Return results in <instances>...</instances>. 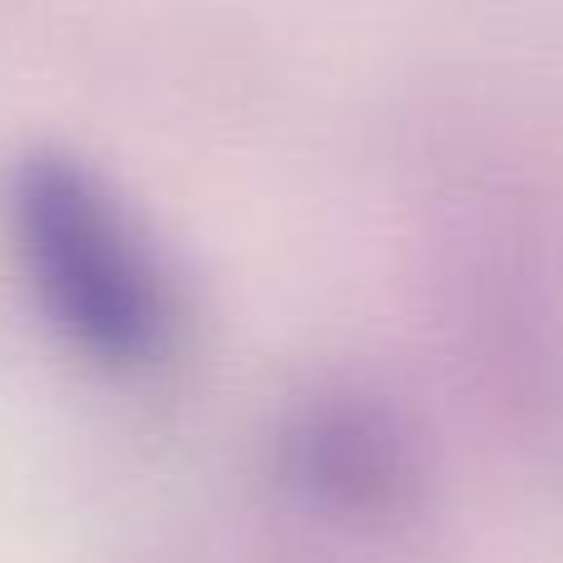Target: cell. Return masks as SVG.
Segmentation results:
<instances>
[{"instance_id":"1","label":"cell","mask_w":563,"mask_h":563,"mask_svg":"<svg viewBox=\"0 0 563 563\" xmlns=\"http://www.w3.org/2000/svg\"><path fill=\"white\" fill-rule=\"evenodd\" d=\"M30 291L79 356L144 371L174 346V287L114 194L75 158H30L10 188Z\"/></svg>"},{"instance_id":"2","label":"cell","mask_w":563,"mask_h":563,"mask_svg":"<svg viewBox=\"0 0 563 563\" xmlns=\"http://www.w3.org/2000/svg\"><path fill=\"white\" fill-rule=\"evenodd\" d=\"M282 470L321 515L380 525L416 505V445L390 406L361 390H331L291 410Z\"/></svg>"}]
</instances>
